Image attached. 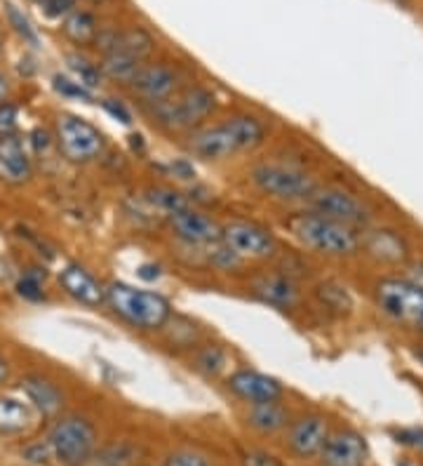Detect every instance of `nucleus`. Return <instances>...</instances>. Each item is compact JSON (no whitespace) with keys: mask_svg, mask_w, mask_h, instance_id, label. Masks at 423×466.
Returning a JSON list of instances; mask_svg holds the SVG:
<instances>
[{"mask_svg":"<svg viewBox=\"0 0 423 466\" xmlns=\"http://www.w3.org/2000/svg\"><path fill=\"white\" fill-rule=\"evenodd\" d=\"M52 87H55L56 95H62L64 99H71V102H92V90H87L85 86H80L76 78H68V76L56 74L52 78Z\"/></svg>","mask_w":423,"mask_h":466,"instance_id":"nucleus-28","label":"nucleus"},{"mask_svg":"<svg viewBox=\"0 0 423 466\" xmlns=\"http://www.w3.org/2000/svg\"><path fill=\"white\" fill-rule=\"evenodd\" d=\"M169 228L175 233L181 243L191 245V248H212L221 240V227L212 217L200 210H193L191 205L184 210L169 215Z\"/></svg>","mask_w":423,"mask_h":466,"instance_id":"nucleus-11","label":"nucleus"},{"mask_svg":"<svg viewBox=\"0 0 423 466\" xmlns=\"http://www.w3.org/2000/svg\"><path fill=\"white\" fill-rule=\"evenodd\" d=\"M249 179L261 194L268 198L285 200H308L310 194L317 188L316 177L304 167L294 163H282V160H264L257 163L249 172Z\"/></svg>","mask_w":423,"mask_h":466,"instance_id":"nucleus-4","label":"nucleus"},{"mask_svg":"<svg viewBox=\"0 0 423 466\" xmlns=\"http://www.w3.org/2000/svg\"><path fill=\"white\" fill-rule=\"evenodd\" d=\"M22 391L31 408H35L43 417H56L64 408L62 389L40 375H28L22 380Z\"/></svg>","mask_w":423,"mask_h":466,"instance_id":"nucleus-18","label":"nucleus"},{"mask_svg":"<svg viewBox=\"0 0 423 466\" xmlns=\"http://www.w3.org/2000/svg\"><path fill=\"white\" fill-rule=\"evenodd\" d=\"M17 106L10 102H0V137L15 135V127H17Z\"/></svg>","mask_w":423,"mask_h":466,"instance_id":"nucleus-35","label":"nucleus"},{"mask_svg":"<svg viewBox=\"0 0 423 466\" xmlns=\"http://www.w3.org/2000/svg\"><path fill=\"white\" fill-rule=\"evenodd\" d=\"M144 200H146L151 208H156V210L165 212V215H175V212L184 210V208H188V200L186 196H181L179 191H175V188H165V187H156V188H148L146 196H144Z\"/></svg>","mask_w":423,"mask_h":466,"instance_id":"nucleus-26","label":"nucleus"},{"mask_svg":"<svg viewBox=\"0 0 423 466\" xmlns=\"http://www.w3.org/2000/svg\"><path fill=\"white\" fill-rule=\"evenodd\" d=\"M132 457H135V450L123 443L111 445V448H106L99 455H92L87 461H92L96 466H127L132 461Z\"/></svg>","mask_w":423,"mask_h":466,"instance_id":"nucleus-29","label":"nucleus"},{"mask_svg":"<svg viewBox=\"0 0 423 466\" xmlns=\"http://www.w3.org/2000/svg\"><path fill=\"white\" fill-rule=\"evenodd\" d=\"M139 276L146 280H156L160 276V267H156V264H144V267L139 268Z\"/></svg>","mask_w":423,"mask_h":466,"instance_id":"nucleus-40","label":"nucleus"},{"mask_svg":"<svg viewBox=\"0 0 423 466\" xmlns=\"http://www.w3.org/2000/svg\"><path fill=\"white\" fill-rule=\"evenodd\" d=\"M176 87H179V76L167 64H144L136 78L132 80V90L148 104L175 97Z\"/></svg>","mask_w":423,"mask_h":466,"instance_id":"nucleus-15","label":"nucleus"},{"mask_svg":"<svg viewBox=\"0 0 423 466\" xmlns=\"http://www.w3.org/2000/svg\"><path fill=\"white\" fill-rule=\"evenodd\" d=\"M52 460L62 466H83L87 464L96 448V431L92 421L85 417L68 415L55 421L47 436Z\"/></svg>","mask_w":423,"mask_h":466,"instance_id":"nucleus-7","label":"nucleus"},{"mask_svg":"<svg viewBox=\"0 0 423 466\" xmlns=\"http://www.w3.org/2000/svg\"><path fill=\"white\" fill-rule=\"evenodd\" d=\"M329 438V421L322 415H304L289 421L287 448L299 460H313L322 452Z\"/></svg>","mask_w":423,"mask_h":466,"instance_id":"nucleus-12","label":"nucleus"},{"mask_svg":"<svg viewBox=\"0 0 423 466\" xmlns=\"http://www.w3.org/2000/svg\"><path fill=\"white\" fill-rule=\"evenodd\" d=\"M31 158L22 139L15 135L0 137V177L10 184H24L31 179Z\"/></svg>","mask_w":423,"mask_h":466,"instance_id":"nucleus-17","label":"nucleus"},{"mask_svg":"<svg viewBox=\"0 0 423 466\" xmlns=\"http://www.w3.org/2000/svg\"><path fill=\"white\" fill-rule=\"evenodd\" d=\"M226 365V353L219 347H207L203 351H197L196 368L203 370L205 375H217Z\"/></svg>","mask_w":423,"mask_h":466,"instance_id":"nucleus-31","label":"nucleus"},{"mask_svg":"<svg viewBox=\"0 0 423 466\" xmlns=\"http://www.w3.org/2000/svg\"><path fill=\"white\" fill-rule=\"evenodd\" d=\"M362 250H367V255H372L378 262L388 264L405 262L407 255H409L405 238H402L400 233L388 231V228L362 233Z\"/></svg>","mask_w":423,"mask_h":466,"instance_id":"nucleus-19","label":"nucleus"},{"mask_svg":"<svg viewBox=\"0 0 423 466\" xmlns=\"http://www.w3.org/2000/svg\"><path fill=\"white\" fill-rule=\"evenodd\" d=\"M5 10H7V19H10V26L15 31H17L19 35H22L24 40H26L28 46H38V34H35V29L34 26H31V22H28L26 17H24L22 12L17 10V7L15 5H10V3H7L5 5Z\"/></svg>","mask_w":423,"mask_h":466,"instance_id":"nucleus-32","label":"nucleus"},{"mask_svg":"<svg viewBox=\"0 0 423 466\" xmlns=\"http://www.w3.org/2000/svg\"><path fill=\"white\" fill-rule=\"evenodd\" d=\"M66 64L68 68H71L74 78L78 80L80 86L87 87V90H95V87L102 86V80H104L102 68L95 66L92 62H87L85 57H80V55H68Z\"/></svg>","mask_w":423,"mask_h":466,"instance_id":"nucleus-27","label":"nucleus"},{"mask_svg":"<svg viewBox=\"0 0 423 466\" xmlns=\"http://www.w3.org/2000/svg\"><path fill=\"white\" fill-rule=\"evenodd\" d=\"M59 285L71 299L85 307H102L106 304V285L99 283L92 271L76 262H68L59 271Z\"/></svg>","mask_w":423,"mask_h":466,"instance_id":"nucleus-16","label":"nucleus"},{"mask_svg":"<svg viewBox=\"0 0 423 466\" xmlns=\"http://www.w3.org/2000/svg\"><path fill=\"white\" fill-rule=\"evenodd\" d=\"M228 389L236 393L237 399H243L245 403L257 405V403H273V400L282 399V384L271 375L257 372V370H236L228 377Z\"/></svg>","mask_w":423,"mask_h":466,"instance_id":"nucleus-14","label":"nucleus"},{"mask_svg":"<svg viewBox=\"0 0 423 466\" xmlns=\"http://www.w3.org/2000/svg\"><path fill=\"white\" fill-rule=\"evenodd\" d=\"M217 108L215 92L207 90L203 86L188 87L186 92H181L176 97H169L165 102L151 104V116L156 123L167 130L175 132H188L197 130L205 120L212 116Z\"/></svg>","mask_w":423,"mask_h":466,"instance_id":"nucleus-5","label":"nucleus"},{"mask_svg":"<svg viewBox=\"0 0 423 466\" xmlns=\"http://www.w3.org/2000/svg\"><path fill=\"white\" fill-rule=\"evenodd\" d=\"M221 243L231 252H236L240 259H268L277 248L268 228L245 222V219H233V222L224 224Z\"/></svg>","mask_w":423,"mask_h":466,"instance_id":"nucleus-10","label":"nucleus"},{"mask_svg":"<svg viewBox=\"0 0 423 466\" xmlns=\"http://www.w3.org/2000/svg\"><path fill=\"white\" fill-rule=\"evenodd\" d=\"M141 66H144V62L130 57V55H125V52L116 50V52H108V55H104L102 66L99 68H102V74L106 76V78L132 86V80L136 78V74L141 71Z\"/></svg>","mask_w":423,"mask_h":466,"instance_id":"nucleus-24","label":"nucleus"},{"mask_svg":"<svg viewBox=\"0 0 423 466\" xmlns=\"http://www.w3.org/2000/svg\"><path fill=\"white\" fill-rule=\"evenodd\" d=\"M90 3H104V0H90Z\"/></svg>","mask_w":423,"mask_h":466,"instance_id":"nucleus-44","label":"nucleus"},{"mask_svg":"<svg viewBox=\"0 0 423 466\" xmlns=\"http://www.w3.org/2000/svg\"><path fill=\"white\" fill-rule=\"evenodd\" d=\"M165 466H212L207 455L197 452V450H176L167 457V464Z\"/></svg>","mask_w":423,"mask_h":466,"instance_id":"nucleus-33","label":"nucleus"},{"mask_svg":"<svg viewBox=\"0 0 423 466\" xmlns=\"http://www.w3.org/2000/svg\"><path fill=\"white\" fill-rule=\"evenodd\" d=\"M395 438H398V443L412 445L423 452V429H402V431L395 433Z\"/></svg>","mask_w":423,"mask_h":466,"instance_id":"nucleus-36","label":"nucleus"},{"mask_svg":"<svg viewBox=\"0 0 423 466\" xmlns=\"http://www.w3.org/2000/svg\"><path fill=\"white\" fill-rule=\"evenodd\" d=\"M55 135L59 151L71 163H90L99 158L106 147V139L90 120L80 118L76 114H59L55 120Z\"/></svg>","mask_w":423,"mask_h":466,"instance_id":"nucleus-8","label":"nucleus"},{"mask_svg":"<svg viewBox=\"0 0 423 466\" xmlns=\"http://www.w3.org/2000/svg\"><path fill=\"white\" fill-rule=\"evenodd\" d=\"M106 304L120 320L136 330H160L172 319V304L163 295L118 280L106 285Z\"/></svg>","mask_w":423,"mask_h":466,"instance_id":"nucleus-3","label":"nucleus"},{"mask_svg":"<svg viewBox=\"0 0 423 466\" xmlns=\"http://www.w3.org/2000/svg\"><path fill=\"white\" fill-rule=\"evenodd\" d=\"M104 108H106L113 118H118L120 123H125V126H130L132 123L130 111H127V108H125L120 102H116V99H106V102H104Z\"/></svg>","mask_w":423,"mask_h":466,"instance_id":"nucleus-37","label":"nucleus"},{"mask_svg":"<svg viewBox=\"0 0 423 466\" xmlns=\"http://www.w3.org/2000/svg\"><path fill=\"white\" fill-rule=\"evenodd\" d=\"M116 50L125 52V55H130V57H135V59H139V62H146V59L153 55V50H156V40H153V35L148 34L146 29L135 26V29L120 31L118 46H116Z\"/></svg>","mask_w":423,"mask_h":466,"instance_id":"nucleus-25","label":"nucleus"},{"mask_svg":"<svg viewBox=\"0 0 423 466\" xmlns=\"http://www.w3.org/2000/svg\"><path fill=\"white\" fill-rule=\"evenodd\" d=\"M285 227L304 248L327 257H350L362 250V231L317 212H294Z\"/></svg>","mask_w":423,"mask_h":466,"instance_id":"nucleus-2","label":"nucleus"},{"mask_svg":"<svg viewBox=\"0 0 423 466\" xmlns=\"http://www.w3.org/2000/svg\"><path fill=\"white\" fill-rule=\"evenodd\" d=\"M374 301L390 320L423 335V285L409 279H384L374 288Z\"/></svg>","mask_w":423,"mask_h":466,"instance_id":"nucleus-6","label":"nucleus"},{"mask_svg":"<svg viewBox=\"0 0 423 466\" xmlns=\"http://www.w3.org/2000/svg\"><path fill=\"white\" fill-rule=\"evenodd\" d=\"M7 377H10V363L5 356H0V384H5Z\"/></svg>","mask_w":423,"mask_h":466,"instance_id":"nucleus-41","label":"nucleus"},{"mask_svg":"<svg viewBox=\"0 0 423 466\" xmlns=\"http://www.w3.org/2000/svg\"><path fill=\"white\" fill-rule=\"evenodd\" d=\"M31 424V403L12 396L0 399V436H19Z\"/></svg>","mask_w":423,"mask_h":466,"instance_id":"nucleus-23","label":"nucleus"},{"mask_svg":"<svg viewBox=\"0 0 423 466\" xmlns=\"http://www.w3.org/2000/svg\"><path fill=\"white\" fill-rule=\"evenodd\" d=\"M43 280H45V273H43V276H40V273H34V271L24 273L17 283L19 297H24V299H28V301L45 299V292H43Z\"/></svg>","mask_w":423,"mask_h":466,"instance_id":"nucleus-30","label":"nucleus"},{"mask_svg":"<svg viewBox=\"0 0 423 466\" xmlns=\"http://www.w3.org/2000/svg\"><path fill=\"white\" fill-rule=\"evenodd\" d=\"M266 139V127L259 118L240 114L221 120L217 126L193 130L188 137V151L203 160H226L245 151H254Z\"/></svg>","mask_w":423,"mask_h":466,"instance_id":"nucleus-1","label":"nucleus"},{"mask_svg":"<svg viewBox=\"0 0 423 466\" xmlns=\"http://www.w3.org/2000/svg\"><path fill=\"white\" fill-rule=\"evenodd\" d=\"M308 208L317 212V215H325L329 219H337L341 224L360 228V231H365L369 222H372V210L358 196L338 187H317L310 194Z\"/></svg>","mask_w":423,"mask_h":466,"instance_id":"nucleus-9","label":"nucleus"},{"mask_svg":"<svg viewBox=\"0 0 423 466\" xmlns=\"http://www.w3.org/2000/svg\"><path fill=\"white\" fill-rule=\"evenodd\" d=\"M45 17L50 19H66L76 10V0H38Z\"/></svg>","mask_w":423,"mask_h":466,"instance_id":"nucleus-34","label":"nucleus"},{"mask_svg":"<svg viewBox=\"0 0 423 466\" xmlns=\"http://www.w3.org/2000/svg\"><path fill=\"white\" fill-rule=\"evenodd\" d=\"M62 29L64 35H66L71 43H76V46L80 47H87L95 46L96 35H99L102 26H99V22H96V17L92 12L74 10L66 19H64Z\"/></svg>","mask_w":423,"mask_h":466,"instance_id":"nucleus-22","label":"nucleus"},{"mask_svg":"<svg viewBox=\"0 0 423 466\" xmlns=\"http://www.w3.org/2000/svg\"><path fill=\"white\" fill-rule=\"evenodd\" d=\"M50 132L47 130H34L31 132V144H34V148L38 151V154H43V151H47V147H50Z\"/></svg>","mask_w":423,"mask_h":466,"instance_id":"nucleus-39","label":"nucleus"},{"mask_svg":"<svg viewBox=\"0 0 423 466\" xmlns=\"http://www.w3.org/2000/svg\"><path fill=\"white\" fill-rule=\"evenodd\" d=\"M369 460L367 438L356 429H338L329 433L320 452L322 466H365Z\"/></svg>","mask_w":423,"mask_h":466,"instance_id":"nucleus-13","label":"nucleus"},{"mask_svg":"<svg viewBox=\"0 0 423 466\" xmlns=\"http://www.w3.org/2000/svg\"><path fill=\"white\" fill-rule=\"evenodd\" d=\"M7 95H10V83L3 74H0V102H7Z\"/></svg>","mask_w":423,"mask_h":466,"instance_id":"nucleus-42","label":"nucleus"},{"mask_svg":"<svg viewBox=\"0 0 423 466\" xmlns=\"http://www.w3.org/2000/svg\"><path fill=\"white\" fill-rule=\"evenodd\" d=\"M247 424L259 433H277L289 427V410L277 400L249 405Z\"/></svg>","mask_w":423,"mask_h":466,"instance_id":"nucleus-21","label":"nucleus"},{"mask_svg":"<svg viewBox=\"0 0 423 466\" xmlns=\"http://www.w3.org/2000/svg\"><path fill=\"white\" fill-rule=\"evenodd\" d=\"M245 466H280V464H277L276 457L268 455V452H249V455L245 457Z\"/></svg>","mask_w":423,"mask_h":466,"instance_id":"nucleus-38","label":"nucleus"},{"mask_svg":"<svg viewBox=\"0 0 423 466\" xmlns=\"http://www.w3.org/2000/svg\"><path fill=\"white\" fill-rule=\"evenodd\" d=\"M252 288L261 299L282 309L294 307L299 299V288L285 273H261L259 279H254Z\"/></svg>","mask_w":423,"mask_h":466,"instance_id":"nucleus-20","label":"nucleus"},{"mask_svg":"<svg viewBox=\"0 0 423 466\" xmlns=\"http://www.w3.org/2000/svg\"><path fill=\"white\" fill-rule=\"evenodd\" d=\"M395 466H417V464H414L412 460H407V457H402V460L398 461V464H395Z\"/></svg>","mask_w":423,"mask_h":466,"instance_id":"nucleus-43","label":"nucleus"}]
</instances>
